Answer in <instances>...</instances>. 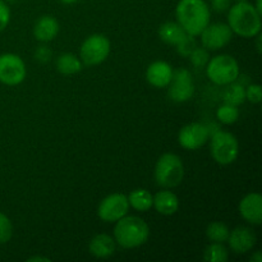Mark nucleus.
<instances>
[{"label": "nucleus", "instance_id": "nucleus-24", "mask_svg": "<svg viewBox=\"0 0 262 262\" xmlns=\"http://www.w3.org/2000/svg\"><path fill=\"white\" fill-rule=\"evenodd\" d=\"M204 258L207 262H227L228 261V250L225 248L224 243L212 242L206 247L204 252Z\"/></svg>", "mask_w": 262, "mask_h": 262}, {"label": "nucleus", "instance_id": "nucleus-25", "mask_svg": "<svg viewBox=\"0 0 262 262\" xmlns=\"http://www.w3.org/2000/svg\"><path fill=\"white\" fill-rule=\"evenodd\" d=\"M216 117L223 124H233L238 120L239 118V110H238V106H234V105L225 104L222 105V106L217 109Z\"/></svg>", "mask_w": 262, "mask_h": 262}, {"label": "nucleus", "instance_id": "nucleus-19", "mask_svg": "<svg viewBox=\"0 0 262 262\" xmlns=\"http://www.w3.org/2000/svg\"><path fill=\"white\" fill-rule=\"evenodd\" d=\"M186 35V31L182 28V26L178 22H166L159 28L160 38L165 43H169V45L176 46Z\"/></svg>", "mask_w": 262, "mask_h": 262}, {"label": "nucleus", "instance_id": "nucleus-28", "mask_svg": "<svg viewBox=\"0 0 262 262\" xmlns=\"http://www.w3.org/2000/svg\"><path fill=\"white\" fill-rule=\"evenodd\" d=\"M13 235V225L9 217L0 212V245L9 242Z\"/></svg>", "mask_w": 262, "mask_h": 262}, {"label": "nucleus", "instance_id": "nucleus-29", "mask_svg": "<svg viewBox=\"0 0 262 262\" xmlns=\"http://www.w3.org/2000/svg\"><path fill=\"white\" fill-rule=\"evenodd\" d=\"M262 99V91L260 84H250L246 90V100L251 101L252 104H258Z\"/></svg>", "mask_w": 262, "mask_h": 262}, {"label": "nucleus", "instance_id": "nucleus-11", "mask_svg": "<svg viewBox=\"0 0 262 262\" xmlns=\"http://www.w3.org/2000/svg\"><path fill=\"white\" fill-rule=\"evenodd\" d=\"M201 42L207 50H219L224 48L233 38V31L227 23H212L207 25L201 33Z\"/></svg>", "mask_w": 262, "mask_h": 262}, {"label": "nucleus", "instance_id": "nucleus-7", "mask_svg": "<svg viewBox=\"0 0 262 262\" xmlns=\"http://www.w3.org/2000/svg\"><path fill=\"white\" fill-rule=\"evenodd\" d=\"M110 54V41L106 36L95 33L89 36L82 42L79 58L82 64L87 67L99 66L102 61L106 60Z\"/></svg>", "mask_w": 262, "mask_h": 262}, {"label": "nucleus", "instance_id": "nucleus-3", "mask_svg": "<svg viewBox=\"0 0 262 262\" xmlns=\"http://www.w3.org/2000/svg\"><path fill=\"white\" fill-rule=\"evenodd\" d=\"M114 239L123 248H137L145 245L150 237L147 223L138 216H123L115 222Z\"/></svg>", "mask_w": 262, "mask_h": 262}, {"label": "nucleus", "instance_id": "nucleus-34", "mask_svg": "<svg viewBox=\"0 0 262 262\" xmlns=\"http://www.w3.org/2000/svg\"><path fill=\"white\" fill-rule=\"evenodd\" d=\"M251 261H256V262H261L262 257H261V252H256L255 256L251 257Z\"/></svg>", "mask_w": 262, "mask_h": 262}, {"label": "nucleus", "instance_id": "nucleus-36", "mask_svg": "<svg viewBox=\"0 0 262 262\" xmlns=\"http://www.w3.org/2000/svg\"><path fill=\"white\" fill-rule=\"evenodd\" d=\"M257 51L261 53V36L257 35Z\"/></svg>", "mask_w": 262, "mask_h": 262}, {"label": "nucleus", "instance_id": "nucleus-23", "mask_svg": "<svg viewBox=\"0 0 262 262\" xmlns=\"http://www.w3.org/2000/svg\"><path fill=\"white\" fill-rule=\"evenodd\" d=\"M229 228L224 224V223L215 222L211 224L207 225L206 228V237L209 238V241L216 243H224L228 241L229 237Z\"/></svg>", "mask_w": 262, "mask_h": 262}, {"label": "nucleus", "instance_id": "nucleus-39", "mask_svg": "<svg viewBox=\"0 0 262 262\" xmlns=\"http://www.w3.org/2000/svg\"><path fill=\"white\" fill-rule=\"evenodd\" d=\"M237 2H243V0H237Z\"/></svg>", "mask_w": 262, "mask_h": 262}, {"label": "nucleus", "instance_id": "nucleus-13", "mask_svg": "<svg viewBox=\"0 0 262 262\" xmlns=\"http://www.w3.org/2000/svg\"><path fill=\"white\" fill-rule=\"evenodd\" d=\"M256 234L251 228L238 227L229 233L227 242L229 243V247L233 252L242 255L247 253L255 247L256 245Z\"/></svg>", "mask_w": 262, "mask_h": 262}, {"label": "nucleus", "instance_id": "nucleus-4", "mask_svg": "<svg viewBox=\"0 0 262 262\" xmlns=\"http://www.w3.org/2000/svg\"><path fill=\"white\" fill-rule=\"evenodd\" d=\"M184 177V165L176 154L166 152L159 158L155 165L156 184L163 188H174L182 183Z\"/></svg>", "mask_w": 262, "mask_h": 262}, {"label": "nucleus", "instance_id": "nucleus-32", "mask_svg": "<svg viewBox=\"0 0 262 262\" xmlns=\"http://www.w3.org/2000/svg\"><path fill=\"white\" fill-rule=\"evenodd\" d=\"M230 2L232 0H211L212 9L217 13H223L230 8Z\"/></svg>", "mask_w": 262, "mask_h": 262}, {"label": "nucleus", "instance_id": "nucleus-30", "mask_svg": "<svg viewBox=\"0 0 262 262\" xmlns=\"http://www.w3.org/2000/svg\"><path fill=\"white\" fill-rule=\"evenodd\" d=\"M10 20V10L4 2L0 0V32L7 28Z\"/></svg>", "mask_w": 262, "mask_h": 262}, {"label": "nucleus", "instance_id": "nucleus-1", "mask_svg": "<svg viewBox=\"0 0 262 262\" xmlns=\"http://www.w3.org/2000/svg\"><path fill=\"white\" fill-rule=\"evenodd\" d=\"M210 8L205 0H181L176 8L177 22L192 36H200L210 23Z\"/></svg>", "mask_w": 262, "mask_h": 262}, {"label": "nucleus", "instance_id": "nucleus-31", "mask_svg": "<svg viewBox=\"0 0 262 262\" xmlns=\"http://www.w3.org/2000/svg\"><path fill=\"white\" fill-rule=\"evenodd\" d=\"M53 53H51L50 49L48 46H38L35 51V58L36 60H38L40 63H48L50 61Z\"/></svg>", "mask_w": 262, "mask_h": 262}, {"label": "nucleus", "instance_id": "nucleus-15", "mask_svg": "<svg viewBox=\"0 0 262 262\" xmlns=\"http://www.w3.org/2000/svg\"><path fill=\"white\" fill-rule=\"evenodd\" d=\"M173 77V68L169 63L163 60L154 61L146 71V81L154 87L163 89L168 87Z\"/></svg>", "mask_w": 262, "mask_h": 262}, {"label": "nucleus", "instance_id": "nucleus-17", "mask_svg": "<svg viewBox=\"0 0 262 262\" xmlns=\"http://www.w3.org/2000/svg\"><path fill=\"white\" fill-rule=\"evenodd\" d=\"M59 33V22L51 15H42L33 27V36L36 40L49 42Z\"/></svg>", "mask_w": 262, "mask_h": 262}, {"label": "nucleus", "instance_id": "nucleus-37", "mask_svg": "<svg viewBox=\"0 0 262 262\" xmlns=\"http://www.w3.org/2000/svg\"><path fill=\"white\" fill-rule=\"evenodd\" d=\"M61 3H64V4H73V3L78 2V0H60Z\"/></svg>", "mask_w": 262, "mask_h": 262}, {"label": "nucleus", "instance_id": "nucleus-8", "mask_svg": "<svg viewBox=\"0 0 262 262\" xmlns=\"http://www.w3.org/2000/svg\"><path fill=\"white\" fill-rule=\"evenodd\" d=\"M27 74L25 61L15 54L7 53L0 55V82L7 86L22 83Z\"/></svg>", "mask_w": 262, "mask_h": 262}, {"label": "nucleus", "instance_id": "nucleus-14", "mask_svg": "<svg viewBox=\"0 0 262 262\" xmlns=\"http://www.w3.org/2000/svg\"><path fill=\"white\" fill-rule=\"evenodd\" d=\"M239 214L243 219L252 225L262 223V196L260 193H248L239 202Z\"/></svg>", "mask_w": 262, "mask_h": 262}, {"label": "nucleus", "instance_id": "nucleus-38", "mask_svg": "<svg viewBox=\"0 0 262 262\" xmlns=\"http://www.w3.org/2000/svg\"><path fill=\"white\" fill-rule=\"evenodd\" d=\"M8 2H15V0H8Z\"/></svg>", "mask_w": 262, "mask_h": 262}, {"label": "nucleus", "instance_id": "nucleus-9", "mask_svg": "<svg viewBox=\"0 0 262 262\" xmlns=\"http://www.w3.org/2000/svg\"><path fill=\"white\" fill-rule=\"evenodd\" d=\"M129 211L128 197L123 193H112L105 197L99 205L97 215L105 223H115Z\"/></svg>", "mask_w": 262, "mask_h": 262}, {"label": "nucleus", "instance_id": "nucleus-2", "mask_svg": "<svg viewBox=\"0 0 262 262\" xmlns=\"http://www.w3.org/2000/svg\"><path fill=\"white\" fill-rule=\"evenodd\" d=\"M228 25L233 33L245 38L256 37L261 32V15L251 3L238 2L229 8Z\"/></svg>", "mask_w": 262, "mask_h": 262}, {"label": "nucleus", "instance_id": "nucleus-16", "mask_svg": "<svg viewBox=\"0 0 262 262\" xmlns=\"http://www.w3.org/2000/svg\"><path fill=\"white\" fill-rule=\"evenodd\" d=\"M117 243L109 234H97L91 239L89 245V251L94 257L107 258L114 255Z\"/></svg>", "mask_w": 262, "mask_h": 262}, {"label": "nucleus", "instance_id": "nucleus-27", "mask_svg": "<svg viewBox=\"0 0 262 262\" xmlns=\"http://www.w3.org/2000/svg\"><path fill=\"white\" fill-rule=\"evenodd\" d=\"M188 58L189 60H191V63L193 64V67H196V68H204V67H206V64L209 63L210 54L209 50L202 46V48L194 49Z\"/></svg>", "mask_w": 262, "mask_h": 262}, {"label": "nucleus", "instance_id": "nucleus-10", "mask_svg": "<svg viewBox=\"0 0 262 262\" xmlns=\"http://www.w3.org/2000/svg\"><path fill=\"white\" fill-rule=\"evenodd\" d=\"M168 94L174 102H186L192 99L194 94V84L188 69L178 68L173 71Z\"/></svg>", "mask_w": 262, "mask_h": 262}, {"label": "nucleus", "instance_id": "nucleus-20", "mask_svg": "<svg viewBox=\"0 0 262 262\" xmlns=\"http://www.w3.org/2000/svg\"><path fill=\"white\" fill-rule=\"evenodd\" d=\"M128 197V202H129V206H132L133 209L137 210L140 212H146L152 207V200L154 196L145 188H138L135 189L129 193Z\"/></svg>", "mask_w": 262, "mask_h": 262}, {"label": "nucleus", "instance_id": "nucleus-21", "mask_svg": "<svg viewBox=\"0 0 262 262\" xmlns=\"http://www.w3.org/2000/svg\"><path fill=\"white\" fill-rule=\"evenodd\" d=\"M56 69H58L61 74L71 76V74H76L78 73V72H81L82 61L81 59L77 58L74 54H61L58 58V60H56Z\"/></svg>", "mask_w": 262, "mask_h": 262}, {"label": "nucleus", "instance_id": "nucleus-35", "mask_svg": "<svg viewBox=\"0 0 262 262\" xmlns=\"http://www.w3.org/2000/svg\"><path fill=\"white\" fill-rule=\"evenodd\" d=\"M28 261H49V258L48 257H37V256H35V257L28 258Z\"/></svg>", "mask_w": 262, "mask_h": 262}, {"label": "nucleus", "instance_id": "nucleus-33", "mask_svg": "<svg viewBox=\"0 0 262 262\" xmlns=\"http://www.w3.org/2000/svg\"><path fill=\"white\" fill-rule=\"evenodd\" d=\"M261 2L262 0H256V5H253V7H255V9L257 10V13L258 14H262V5H261Z\"/></svg>", "mask_w": 262, "mask_h": 262}, {"label": "nucleus", "instance_id": "nucleus-26", "mask_svg": "<svg viewBox=\"0 0 262 262\" xmlns=\"http://www.w3.org/2000/svg\"><path fill=\"white\" fill-rule=\"evenodd\" d=\"M176 46H177V53H178L179 55L184 56V58H188V56L191 55L192 51L197 48L196 38H194V36L188 35V33H187V35L184 36V37L182 38Z\"/></svg>", "mask_w": 262, "mask_h": 262}, {"label": "nucleus", "instance_id": "nucleus-5", "mask_svg": "<svg viewBox=\"0 0 262 262\" xmlns=\"http://www.w3.org/2000/svg\"><path fill=\"white\" fill-rule=\"evenodd\" d=\"M207 78L217 86H227L239 77V66L232 55L222 54L209 60L206 64Z\"/></svg>", "mask_w": 262, "mask_h": 262}, {"label": "nucleus", "instance_id": "nucleus-6", "mask_svg": "<svg viewBox=\"0 0 262 262\" xmlns=\"http://www.w3.org/2000/svg\"><path fill=\"white\" fill-rule=\"evenodd\" d=\"M210 152L212 159L220 165H229L234 163L239 154V145L234 135L225 130H215L211 133Z\"/></svg>", "mask_w": 262, "mask_h": 262}, {"label": "nucleus", "instance_id": "nucleus-22", "mask_svg": "<svg viewBox=\"0 0 262 262\" xmlns=\"http://www.w3.org/2000/svg\"><path fill=\"white\" fill-rule=\"evenodd\" d=\"M223 100L225 104L239 106L246 101V89L242 84L232 82V83L227 84V89L223 92Z\"/></svg>", "mask_w": 262, "mask_h": 262}, {"label": "nucleus", "instance_id": "nucleus-12", "mask_svg": "<svg viewBox=\"0 0 262 262\" xmlns=\"http://www.w3.org/2000/svg\"><path fill=\"white\" fill-rule=\"evenodd\" d=\"M210 138V129L202 123H191L179 130L178 142L186 150H197Z\"/></svg>", "mask_w": 262, "mask_h": 262}, {"label": "nucleus", "instance_id": "nucleus-18", "mask_svg": "<svg viewBox=\"0 0 262 262\" xmlns=\"http://www.w3.org/2000/svg\"><path fill=\"white\" fill-rule=\"evenodd\" d=\"M152 206L159 214L169 216V215H174L179 210V200L176 193L164 189V191H159L154 196Z\"/></svg>", "mask_w": 262, "mask_h": 262}]
</instances>
